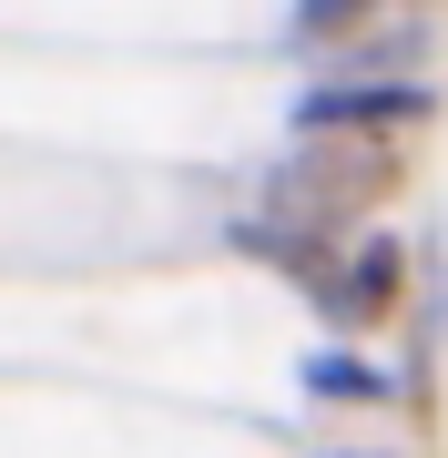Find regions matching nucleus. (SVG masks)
<instances>
[{
    "mask_svg": "<svg viewBox=\"0 0 448 458\" xmlns=\"http://www.w3.org/2000/svg\"><path fill=\"white\" fill-rule=\"evenodd\" d=\"M387 174H398V164H387V153H316V164H296V183H285V194H296L306 214H326V204H347L357 183H367V194H377Z\"/></svg>",
    "mask_w": 448,
    "mask_h": 458,
    "instance_id": "1",
    "label": "nucleus"
},
{
    "mask_svg": "<svg viewBox=\"0 0 448 458\" xmlns=\"http://www.w3.org/2000/svg\"><path fill=\"white\" fill-rule=\"evenodd\" d=\"M428 113V92H408V82H377V92H316L306 102V123H418Z\"/></svg>",
    "mask_w": 448,
    "mask_h": 458,
    "instance_id": "2",
    "label": "nucleus"
},
{
    "mask_svg": "<svg viewBox=\"0 0 448 458\" xmlns=\"http://www.w3.org/2000/svg\"><path fill=\"white\" fill-rule=\"evenodd\" d=\"M387 295H398V245H367V265H347V276L326 285V306L336 316H377Z\"/></svg>",
    "mask_w": 448,
    "mask_h": 458,
    "instance_id": "3",
    "label": "nucleus"
}]
</instances>
